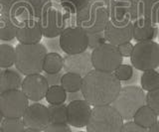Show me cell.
Returning <instances> with one entry per match:
<instances>
[{"label": "cell", "instance_id": "6da1fadb", "mask_svg": "<svg viewBox=\"0 0 159 132\" xmlns=\"http://www.w3.org/2000/svg\"><path fill=\"white\" fill-rule=\"evenodd\" d=\"M121 89V82L113 73L93 70L83 77L81 91L92 106L111 104Z\"/></svg>", "mask_w": 159, "mask_h": 132}, {"label": "cell", "instance_id": "7a4b0ae2", "mask_svg": "<svg viewBox=\"0 0 159 132\" xmlns=\"http://www.w3.org/2000/svg\"><path fill=\"white\" fill-rule=\"evenodd\" d=\"M16 59L15 67L18 72L24 76L41 74L45 57L47 55V49L43 44H18L15 47Z\"/></svg>", "mask_w": 159, "mask_h": 132}, {"label": "cell", "instance_id": "3957f363", "mask_svg": "<svg viewBox=\"0 0 159 132\" xmlns=\"http://www.w3.org/2000/svg\"><path fill=\"white\" fill-rule=\"evenodd\" d=\"M124 120L111 104L93 106L87 124L88 132H120Z\"/></svg>", "mask_w": 159, "mask_h": 132}, {"label": "cell", "instance_id": "277c9868", "mask_svg": "<svg viewBox=\"0 0 159 132\" xmlns=\"http://www.w3.org/2000/svg\"><path fill=\"white\" fill-rule=\"evenodd\" d=\"M111 20L108 8L98 2H89V5L75 15L76 26L83 28L88 34L103 32Z\"/></svg>", "mask_w": 159, "mask_h": 132}, {"label": "cell", "instance_id": "5b68a950", "mask_svg": "<svg viewBox=\"0 0 159 132\" xmlns=\"http://www.w3.org/2000/svg\"><path fill=\"white\" fill-rule=\"evenodd\" d=\"M145 104V94L144 90L137 86H121L116 99L111 105L116 108L123 120L129 121L133 118L135 112Z\"/></svg>", "mask_w": 159, "mask_h": 132}, {"label": "cell", "instance_id": "8992f818", "mask_svg": "<svg viewBox=\"0 0 159 132\" xmlns=\"http://www.w3.org/2000/svg\"><path fill=\"white\" fill-rule=\"evenodd\" d=\"M132 67L138 71L155 70L159 67V44L153 40L137 42L130 56Z\"/></svg>", "mask_w": 159, "mask_h": 132}, {"label": "cell", "instance_id": "52a82bcc", "mask_svg": "<svg viewBox=\"0 0 159 132\" xmlns=\"http://www.w3.org/2000/svg\"><path fill=\"white\" fill-rule=\"evenodd\" d=\"M91 55L93 70L97 71L113 73L122 64L123 57L119 53L117 46L107 42L93 49Z\"/></svg>", "mask_w": 159, "mask_h": 132}, {"label": "cell", "instance_id": "ba28073f", "mask_svg": "<svg viewBox=\"0 0 159 132\" xmlns=\"http://www.w3.org/2000/svg\"><path fill=\"white\" fill-rule=\"evenodd\" d=\"M111 21L116 25H124L141 17L140 0H113L109 6Z\"/></svg>", "mask_w": 159, "mask_h": 132}, {"label": "cell", "instance_id": "9c48e42d", "mask_svg": "<svg viewBox=\"0 0 159 132\" xmlns=\"http://www.w3.org/2000/svg\"><path fill=\"white\" fill-rule=\"evenodd\" d=\"M59 46L67 55L83 53L89 48L88 33L79 26L67 27L60 35Z\"/></svg>", "mask_w": 159, "mask_h": 132}, {"label": "cell", "instance_id": "30bf717a", "mask_svg": "<svg viewBox=\"0 0 159 132\" xmlns=\"http://www.w3.org/2000/svg\"><path fill=\"white\" fill-rule=\"evenodd\" d=\"M29 99L20 90L0 94V110L4 118H22L29 106Z\"/></svg>", "mask_w": 159, "mask_h": 132}, {"label": "cell", "instance_id": "8fae6325", "mask_svg": "<svg viewBox=\"0 0 159 132\" xmlns=\"http://www.w3.org/2000/svg\"><path fill=\"white\" fill-rule=\"evenodd\" d=\"M66 17L56 8H51L44 15L38 19V23L41 29L42 35L46 38H57L67 28Z\"/></svg>", "mask_w": 159, "mask_h": 132}, {"label": "cell", "instance_id": "7c38bea8", "mask_svg": "<svg viewBox=\"0 0 159 132\" xmlns=\"http://www.w3.org/2000/svg\"><path fill=\"white\" fill-rule=\"evenodd\" d=\"M22 119L26 128L44 131L51 123L50 112L47 106L42 103H33L27 107Z\"/></svg>", "mask_w": 159, "mask_h": 132}, {"label": "cell", "instance_id": "4fadbf2b", "mask_svg": "<svg viewBox=\"0 0 159 132\" xmlns=\"http://www.w3.org/2000/svg\"><path fill=\"white\" fill-rule=\"evenodd\" d=\"M49 86L45 76L41 74H33L25 76V79L22 81L21 90L29 100L40 101L46 96Z\"/></svg>", "mask_w": 159, "mask_h": 132}, {"label": "cell", "instance_id": "5bb4252c", "mask_svg": "<svg viewBox=\"0 0 159 132\" xmlns=\"http://www.w3.org/2000/svg\"><path fill=\"white\" fill-rule=\"evenodd\" d=\"M92 105L84 99L69 102L67 105L68 124L76 128L86 127L92 113Z\"/></svg>", "mask_w": 159, "mask_h": 132}, {"label": "cell", "instance_id": "9a60e30c", "mask_svg": "<svg viewBox=\"0 0 159 132\" xmlns=\"http://www.w3.org/2000/svg\"><path fill=\"white\" fill-rule=\"evenodd\" d=\"M63 69L67 73H75L84 77L93 70L91 53L84 51L80 54L65 56Z\"/></svg>", "mask_w": 159, "mask_h": 132}, {"label": "cell", "instance_id": "2e32d148", "mask_svg": "<svg viewBox=\"0 0 159 132\" xmlns=\"http://www.w3.org/2000/svg\"><path fill=\"white\" fill-rule=\"evenodd\" d=\"M103 33L107 43L118 46L120 44L130 42V40H132L133 23L130 22L124 25H116L109 20Z\"/></svg>", "mask_w": 159, "mask_h": 132}, {"label": "cell", "instance_id": "e0dca14e", "mask_svg": "<svg viewBox=\"0 0 159 132\" xmlns=\"http://www.w3.org/2000/svg\"><path fill=\"white\" fill-rule=\"evenodd\" d=\"M42 37L43 35L39 23L35 19L20 23L17 28L16 39L20 44H37L42 40Z\"/></svg>", "mask_w": 159, "mask_h": 132}, {"label": "cell", "instance_id": "ac0fdd59", "mask_svg": "<svg viewBox=\"0 0 159 132\" xmlns=\"http://www.w3.org/2000/svg\"><path fill=\"white\" fill-rule=\"evenodd\" d=\"M133 37L132 39L136 42L154 40L158 36L159 27L157 24L153 23L145 17H140L133 21Z\"/></svg>", "mask_w": 159, "mask_h": 132}, {"label": "cell", "instance_id": "d6986e66", "mask_svg": "<svg viewBox=\"0 0 159 132\" xmlns=\"http://www.w3.org/2000/svg\"><path fill=\"white\" fill-rule=\"evenodd\" d=\"M22 77L17 72L6 69L0 72V94L8 90H19L22 86Z\"/></svg>", "mask_w": 159, "mask_h": 132}, {"label": "cell", "instance_id": "ffe728a7", "mask_svg": "<svg viewBox=\"0 0 159 132\" xmlns=\"http://www.w3.org/2000/svg\"><path fill=\"white\" fill-rule=\"evenodd\" d=\"M19 24L9 15L0 14V40L11 41L16 38Z\"/></svg>", "mask_w": 159, "mask_h": 132}, {"label": "cell", "instance_id": "44dd1931", "mask_svg": "<svg viewBox=\"0 0 159 132\" xmlns=\"http://www.w3.org/2000/svg\"><path fill=\"white\" fill-rule=\"evenodd\" d=\"M132 119L136 124L148 129L158 120V115L147 104H144L135 112Z\"/></svg>", "mask_w": 159, "mask_h": 132}, {"label": "cell", "instance_id": "7402d4cb", "mask_svg": "<svg viewBox=\"0 0 159 132\" xmlns=\"http://www.w3.org/2000/svg\"><path fill=\"white\" fill-rule=\"evenodd\" d=\"M64 68V58L59 53H47L44 60L43 72L46 74H57Z\"/></svg>", "mask_w": 159, "mask_h": 132}, {"label": "cell", "instance_id": "603a6c76", "mask_svg": "<svg viewBox=\"0 0 159 132\" xmlns=\"http://www.w3.org/2000/svg\"><path fill=\"white\" fill-rule=\"evenodd\" d=\"M141 17L159 24V0H140Z\"/></svg>", "mask_w": 159, "mask_h": 132}, {"label": "cell", "instance_id": "cb8c5ba5", "mask_svg": "<svg viewBox=\"0 0 159 132\" xmlns=\"http://www.w3.org/2000/svg\"><path fill=\"white\" fill-rule=\"evenodd\" d=\"M83 77L75 73H66L62 76L61 86L67 92H77L81 90Z\"/></svg>", "mask_w": 159, "mask_h": 132}, {"label": "cell", "instance_id": "d4e9b609", "mask_svg": "<svg viewBox=\"0 0 159 132\" xmlns=\"http://www.w3.org/2000/svg\"><path fill=\"white\" fill-rule=\"evenodd\" d=\"M141 89L145 91H150L159 87V72L155 70L144 71L140 77Z\"/></svg>", "mask_w": 159, "mask_h": 132}, {"label": "cell", "instance_id": "484cf974", "mask_svg": "<svg viewBox=\"0 0 159 132\" xmlns=\"http://www.w3.org/2000/svg\"><path fill=\"white\" fill-rule=\"evenodd\" d=\"M9 16H11L18 24L29 21V20H31V19H34L32 9L30 7L28 1L19 3L18 5L11 11Z\"/></svg>", "mask_w": 159, "mask_h": 132}, {"label": "cell", "instance_id": "4316f807", "mask_svg": "<svg viewBox=\"0 0 159 132\" xmlns=\"http://www.w3.org/2000/svg\"><path fill=\"white\" fill-rule=\"evenodd\" d=\"M91 0H60L62 8L65 10V17L68 18L70 15H76L84 8H86Z\"/></svg>", "mask_w": 159, "mask_h": 132}, {"label": "cell", "instance_id": "83f0119b", "mask_svg": "<svg viewBox=\"0 0 159 132\" xmlns=\"http://www.w3.org/2000/svg\"><path fill=\"white\" fill-rule=\"evenodd\" d=\"M67 91L61 85L50 86L46 94V99L49 104H61L67 100Z\"/></svg>", "mask_w": 159, "mask_h": 132}, {"label": "cell", "instance_id": "f1b7e54d", "mask_svg": "<svg viewBox=\"0 0 159 132\" xmlns=\"http://www.w3.org/2000/svg\"><path fill=\"white\" fill-rule=\"evenodd\" d=\"M16 51L15 48L8 44H0V68L8 69L15 65Z\"/></svg>", "mask_w": 159, "mask_h": 132}, {"label": "cell", "instance_id": "f546056e", "mask_svg": "<svg viewBox=\"0 0 159 132\" xmlns=\"http://www.w3.org/2000/svg\"><path fill=\"white\" fill-rule=\"evenodd\" d=\"M50 112L51 123H68L67 105L61 104H50L48 106Z\"/></svg>", "mask_w": 159, "mask_h": 132}, {"label": "cell", "instance_id": "4dcf8cb0", "mask_svg": "<svg viewBox=\"0 0 159 132\" xmlns=\"http://www.w3.org/2000/svg\"><path fill=\"white\" fill-rule=\"evenodd\" d=\"M28 3L32 9L35 20L40 19L52 8L51 0H28Z\"/></svg>", "mask_w": 159, "mask_h": 132}, {"label": "cell", "instance_id": "1f68e13d", "mask_svg": "<svg viewBox=\"0 0 159 132\" xmlns=\"http://www.w3.org/2000/svg\"><path fill=\"white\" fill-rule=\"evenodd\" d=\"M0 126L4 132H23L26 129L22 118H3Z\"/></svg>", "mask_w": 159, "mask_h": 132}, {"label": "cell", "instance_id": "d6a6232c", "mask_svg": "<svg viewBox=\"0 0 159 132\" xmlns=\"http://www.w3.org/2000/svg\"><path fill=\"white\" fill-rule=\"evenodd\" d=\"M113 75L116 77V79L120 81H129L134 75L133 67L126 64H120L116 71L113 72Z\"/></svg>", "mask_w": 159, "mask_h": 132}, {"label": "cell", "instance_id": "836d02e7", "mask_svg": "<svg viewBox=\"0 0 159 132\" xmlns=\"http://www.w3.org/2000/svg\"><path fill=\"white\" fill-rule=\"evenodd\" d=\"M145 104H147L159 116V87L147 91L145 95Z\"/></svg>", "mask_w": 159, "mask_h": 132}, {"label": "cell", "instance_id": "e575fe53", "mask_svg": "<svg viewBox=\"0 0 159 132\" xmlns=\"http://www.w3.org/2000/svg\"><path fill=\"white\" fill-rule=\"evenodd\" d=\"M88 39H89V49H91V50H93L97 47L107 43L103 32L88 34Z\"/></svg>", "mask_w": 159, "mask_h": 132}, {"label": "cell", "instance_id": "d590c367", "mask_svg": "<svg viewBox=\"0 0 159 132\" xmlns=\"http://www.w3.org/2000/svg\"><path fill=\"white\" fill-rule=\"evenodd\" d=\"M26 1L28 0H0V14L10 15L11 11L19 3Z\"/></svg>", "mask_w": 159, "mask_h": 132}, {"label": "cell", "instance_id": "8d00e7d4", "mask_svg": "<svg viewBox=\"0 0 159 132\" xmlns=\"http://www.w3.org/2000/svg\"><path fill=\"white\" fill-rule=\"evenodd\" d=\"M120 132H148V129L136 124L133 120H129L123 123Z\"/></svg>", "mask_w": 159, "mask_h": 132}, {"label": "cell", "instance_id": "74e56055", "mask_svg": "<svg viewBox=\"0 0 159 132\" xmlns=\"http://www.w3.org/2000/svg\"><path fill=\"white\" fill-rule=\"evenodd\" d=\"M43 132H72L68 123H50Z\"/></svg>", "mask_w": 159, "mask_h": 132}, {"label": "cell", "instance_id": "f35d334b", "mask_svg": "<svg viewBox=\"0 0 159 132\" xmlns=\"http://www.w3.org/2000/svg\"><path fill=\"white\" fill-rule=\"evenodd\" d=\"M133 47L134 45H132L131 42H126V43H123L120 44V45L117 46V49L120 55L124 58H127V57H130L132 51H133Z\"/></svg>", "mask_w": 159, "mask_h": 132}, {"label": "cell", "instance_id": "ab89813d", "mask_svg": "<svg viewBox=\"0 0 159 132\" xmlns=\"http://www.w3.org/2000/svg\"><path fill=\"white\" fill-rule=\"evenodd\" d=\"M62 76L63 74L60 72V73H57V74H46L45 75V77H46L49 86H56V85H61Z\"/></svg>", "mask_w": 159, "mask_h": 132}, {"label": "cell", "instance_id": "60d3db41", "mask_svg": "<svg viewBox=\"0 0 159 132\" xmlns=\"http://www.w3.org/2000/svg\"><path fill=\"white\" fill-rule=\"evenodd\" d=\"M67 99L69 102H71L73 100H78V99H84V96L82 95V91H77V92H69V95H67Z\"/></svg>", "mask_w": 159, "mask_h": 132}, {"label": "cell", "instance_id": "b9f144b4", "mask_svg": "<svg viewBox=\"0 0 159 132\" xmlns=\"http://www.w3.org/2000/svg\"><path fill=\"white\" fill-rule=\"evenodd\" d=\"M92 2H98V3H102L103 5H106L108 9H109V6H111V4L112 3L113 0H91Z\"/></svg>", "mask_w": 159, "mask_h": 132}, {"label": "cell", "instance_id": "7bdbcfd3", "mask_svg": "<svg viewBox=\"0 0 159 132\" xmlns=\"http://www.w3.org/2000/svg\"><path fill=\"white\" fill-rule=\"evenodd\" d=\"M148 132H159V120H157L151 127H149Z\"/></svg>", "mask_w": 159, "mask_h": 132}, {"label": "cell", "instance_id": "ee69618b", "mask_svg": "<svg viewBox=\"0 0 159 132\" xmlns=\"http://www.w3.org/2000/svg\"><path fill=\"white\" fill-rule=\"evenodd\" d=\"M23 132H43V131H40V130H36V129H31V128H26Z\"/></svg>", "mask_w": 159, "mask_h": 132}, {"label": "cell", "instance_id": "f6af8a7d", "mask_svg": "<svg viewBox=\"0 0 159 132\" xmlns=\"http://www.w3.org/2000/svg\"><path fill=\"white\" fill-rule=\"evenodd\" d=\"M3 118H4V117H3V114H2V112H1V110H0V123H1V122H2Z\"/></svg>", "mask_w": 159, "mask_h": 132}, {"label": "cell", "instance_id": "bcb514c9", "mask_svg": "<svg viewBox=\"0 0 159 132\" xmlns=\"http://www.w3.org/2000/svg\"><path fill=\"white\" fill-rule=\"evenodd\" d=\"M0 132H4V131H3V129L1 128V126H0Z\"/></svg>", "mask_w": 159, "mask_h": 132}, {"label": "cell", "instance_id": "7dc6e473", "mask_svg": "<svg viewBox=\"0 0 159 132\" xmlns=\"http://www.w3.org/2000/svg\"><path fill=\"white\" fill-rule=\"evenodd\" d=\"M157 37H158V40H159V30H158V36Z\"/></svg>", "mask_w": 159, "mask_h": 132}, {"label": "cell", "instance_id": "c3c4849f", "mask_svg": "<svg viewBox=\"0 0 159 132\" xmlns=\"http://www.w3.org/2000/svg\"><path fill=\"white\" fill-rule=\"evenodd\" d=\"M78 132H88V131H78Z\"/></svg>", "mask_w": 159, "mask_h": 132}, {"label": "cell", "instance_id": "681fc988", "mask_svg": "<svg viewBox=\"0 0 159 132\" xmlns=\"http://www.w3.org/2000/svg\"><path fill=\"white\" fill-rule=\"evenodd\" d=\"M0 72H1V68H0Z\"/></svg>", "mask_w": 159, "mask_h": 132}]
</instances>
